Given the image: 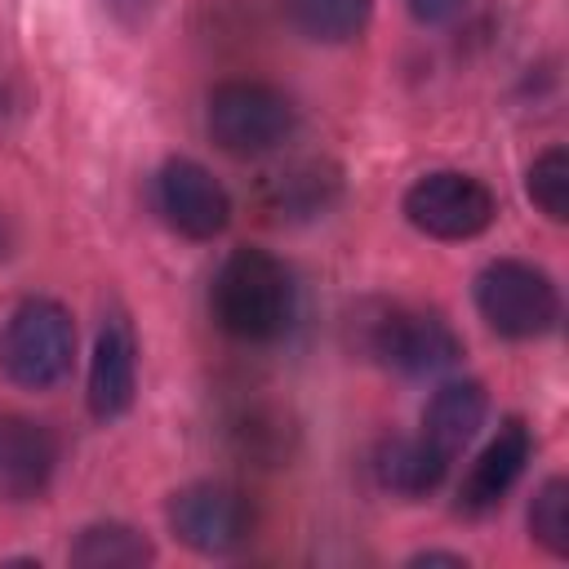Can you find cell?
Listing matches in <instances>:
<instances>
[{"label": "cell", "mask_w": 569, "mask_h": 569, "mask_svg": "<svg viewBox=\"0 0 569 569\" xmlns=\"http://www.w3.org/2000/svg\"><path fill=\"white\" fill-rule=\"evenodd\" d=\"M213 320L240 342L280 338L293 320L289 271L267 249H236L213 280Z\"/></svg>", "instance_id": "cell-1"}, {"label": "cell", "mask_w": 569, "mask_h": 569, "mask_svg": "<svg viewBox=\"0 0 569 569\" xmlns=\"http://www.w3.org/2000/svg\"><path fill=\"white\" fill-rule=\"evenodd\" d=\"M71 351H76V329L71 316L53 302V298H27L0 338V369L18 382V387H53L67 369H71Z\"/></svg>", "instance_id": "cell-2"}, {"label": "cell", "mask_w": 569, "mask_h": 569, "mask_svg": "<svg viewBox=\"0 0 569 569\" xmlns=\"http://www.w3.org/2000/svg\"><path fill=\"white\" fill-rule=\"evenodd\" d=\"M293 129V107L262 80H227L209 93V133L227 156H262Z\"/></svg>", "instance_id": "cell-3"}, {"label": "cell", "mask_w": 569, "mask_h": 569, "mask_svg": "<svg viewBox=\"0 0 569 569\" xmlns=\"http://www.w3.org/2000/svg\"><path fill=\"white\" fill-rule=\"evenodd\" d=\"M476 307L502 338H538L556 325L560 298L556 284L516 258H498L476 276Z\"/></svg>", "instance_id": "cell-4"}, {"label": "cell", "mask_w": 569, "mask_h": 569, "mask_svg": "<svg viewBox=\"0 0 569 569\" xmlns=\"http://www.w3.org/2000/svg\"><path fill=\"white\" fill-rule=\"evenodd\" d=\"M405 218L436 240H471L493 222V191L471 173H427L405 191Z\"/></svg>", "instance_id": "cell-5"}, {"label": "cell", "mask_w": 569, "mask_h": 569, "mask_svg": "<svg viewBox=\"0 0 569 569\" xmlns=\"http://www.w3.org/2000/svg\"><path fill=\"white\" fill-rule=\"evenodd\" d=\"M169 525L191 551L222 556V551H236L249 538L253 511H249V498L240 489L218 485V480H200V485H187V489L173 493Z\"/></svg>", "instance_id": "cell-6"}, {"label": "cell", "mask_w": 569, "mask_h": 569, "mask_svg": "<svg viewBox=\"0 0 569 569\" xmlns=\"http://www.w3.org/2000/svg\"><path fill=\"white\" fill-rule=\"evenodd\" d=\"M156 200L169 227L191 240H213L231 222V200L222 182L196 160H169L156 178Z\"/></svg>", "instance_id": "cell-7"}, {"label": "cell", "mask_w": 569, "mask_h": 569, "mask_svg": "<svg viewBox=\"0 0 569 569\" xmlns=\"http://www.w3.org/2000/svg\"><path fill=\"white\" fill-rule=\"evenodd\" d=\"M373 356L400 373H440L462 356V342L440 316L427 311H387L373 325Z\"/></svg>", "instance_id": "cell-8"}, {"label": "cell", "mask_w": 569, "mask_h": 569, "mask_svg": "<svg viewBox=\"0 0 569 569\" xmlns=\"http://www.w3.org/2000/svg\"><path fill=\"white\" fill-rule=\"evenodd\" d=\"M58 467V440L49 427L22 413L0 418V498L27 502L40 498Z\"/></svg>", "instance_id": "cell-9"}, {"label": "cell", "mask_w": 569, "mask_h": 569, "mask_svg": "<svg viewBox=\"0 0 569 569\" xmlns=\"http://www.w3.org/2000/svg\"><path fill=\"white\" fill-rule=\"evenodd\" d=\"M529 449H533L529 427H525L520 418L502 422L498 436H493V440L480 449V458L471 462V471H467V480H462V489H458V507H462V511H489V507H498V502L507 498V489L520 480V471H525V462H529Z\"/></svg>", "instance_id": "cell-10"}, {"label": "cell", "mask_w": 569, "mask_h": 569, "mask_svg": "<svg viewBox=\"0 0 569 569\" xmlns=\"http://www.w3.org/2000/svg\"><path fill=\"white\" fill-rule=\"evenodd\" d=\"M138 391V356H133V338L120 320H111L98 342H93V360H89V413L93 418H120L133 405Z\"/></svg>", "instance_id": "cell-11"}, {"label": "cell", "mask_w": 569, "mask_h": 569, "mask_svg": "<svg viewBox=\"0 0 569 569\" xmlns=\"http://www.w3.org/2000/svg\"><path fill=\"white\" fill-rule=\"evenodd\" d=\"M485 409H489V400H485V387H480V382H471V378L445 382V387L431 396L427 413H422V436H427L440 453L453 458V453L480 431Z\"/></svg>", "instance_id": "cell-12"}, {"label": "cell", "mask_w": 569, "mask_h": 569, "mask_svg": "<svg viewBox=\"0 0 569 569\" xmlns=\"http://www.w3.org/2000/svg\"><path fill=\"white\" fill-rule=\"evenodd\" d=\"M378 480L391 489V493H405V498H418V493H431L445 471H449V453H440L427 436H413V440H387L378 449Z\"/></svg>", "instance_id": "cell-13"}, {"label": "cell", "mask_w": 569, "mask_h": 569, "mask_svg": "<svg viewBox=\"0 0 569 569\" xmlns=\"http://www.w3.org/2000/svg\"><path fill=\"white\" fill-rule=\"evenodd\" d=\"M151 560V542L129 529V525H89L76 547H71V565L80 569H133V565H147Z\"/></svg>", "instance_id": "cell-14"}, {"label": "cell", "mask_w": 569, "mask_h": 569, "mask_svg": "<svg viewBox=\"0 0 569 569\" xmlns=\"http://www.w3.org/2000/svg\"><path fill=\"white\" fill-rule=\"evenodd\" d=\"M284 4L293 27L320 44H342L360 36L369 22V0H284Z\"/></svg>", "instance_id": "cell-15"}, {"label": "cell", "mask_w": 569, "mask_h": 569, "mask_svg": "<svg viewBox=\"0 0 569 569\" xmlns=\"http://www.w3.org/2000/svg\"><path fill=\"white\" fill-rule=\"evenodd\" d=\"M529 200L551 218L565 222L569 218V156L565 147H547L533 164H529Z\"/></svg>", "instance_id": "cell-16"}, {"label": "cell", "mask_w": 569, "mask_h": 569, "mask_svg": "<svg viewBox=\"0 0 569 569\" xmlns=\"http://www.w3.org/2000/svg\"><path fill=\"white\" fill-rule=\"evenodd\" d=\"M529 529L551 556H569V480L556 476L533 493Z\"/></svg>", "instance_id": "cell-17"}, {"label": "cell", "mask_w": 569, "mask_h": 569, "mask_svg": "<svg viewBox=\"0 0 569 569\" xmlns=\"http://www.w3.org/2000/svg\"><path fill=\"white\" fill-rule=\"evenodd\" d=\"M333 191H338L333 173H325L320 164H298V169L276 178V209H284V213H320Z\"/></svg>", "instance_id": "cell-18"}, {"label": "cell", "mask_w": 569, "mask_h": 569, "mask_svg": "<svg viewBox=\"0 0 569 569\" xmlns=\"http://www.w3.org/2000/svg\"><path fill=\"white\" fill-rule=\"evenodd\" d=\"M405 4L418 22H449L462 9V0H405Z\"/></svg>", "instance_id": "cell-19"}, {"label": "cell", "mask_w": 569, "mask_h": 569, "mask_svg": "<svg viewBox=\"0 0 569 569\" xmlns=\"http://www.w3.org/2000/svg\"><path fill=\"white\" fill-rule=\"evenodd\" d=\"M413 565H462V556H453V551H422V556H413Z\"/></svg>", "instance_id": "cell-20"}, {"label": "cell", "mask_w": 569, "mask_h": 569, "mask_svg": "<svg viewBox=\"0 0 569 569\" xmlns=\"http://www.w3.org/2000/svg\"><path fill=\"white\" fill-rule=\"evenodd\" d=\"M111 4H116V9H120V4H142V0H111Z\"/></svg>", "instance_id": "cell-21"}]
</instances>
